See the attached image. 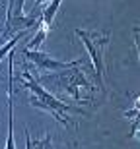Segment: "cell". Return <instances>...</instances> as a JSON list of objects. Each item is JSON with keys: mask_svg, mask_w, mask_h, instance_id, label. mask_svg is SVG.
Returning <instances> with one entry per match:
<instances>
[{"mask_svg": "<svg viewBox=\"0 0 140 149\" xmlns=\"http://www.w3.org/2000/svg\"><path fill=\"white\" fill-rule=\"evenodd\" d=\"M76 37L82 39V43L86 45V50L90 54L91 62H94V70L97 83L101 85V76H103V52H105L107 43L111 41V33H99V31H86V29H76Z\"/></svg>", "mask_w": 140, "mask_h": 149, "instance_id": "2", "label": "cell"}, {"mask_svg": "<svg viewBox=\"0 0 140 149\" xmlns=\"http://www.w3.org/2000/svg\"><path fill=\"white\" fill-rule=\"evenodd\" d=\"M47 31H49V27H45V25L41 23V19H39V23H37V35H35V37L29 41L27 49L35 50L37 47H41V43H43V41H45V37H47Z\"/></svg>", "mask_w": 140, "mask_h": 149, "instance_id": "7", "label": "cell"}, {"mask_svg": "<svg viewBox=\"0 0 140 149\" xmlns=\"http://www.w3.org/2000/svg\"><path fill=\"white\" fill-rule=\"evenodd\" d=\"M12 85H14V54L10 52V64H8V141L6 149L14 147V103H12Z\"/></svg>", "mask_w": 140, "mask_h": 149, "instance_id": "5", "label": "cell"}, {"mask_svg": "<svg viewBox=\"0 0 140 149\" xmlns=\"http://www.w3.org/2000/svg\"><path fill=\"white\" fill-rule=\"evenodd\" d=\"M45 149H53V145H51V138H45Z\"/></svg>", "mask_w": 140, "mask_h": 149, "instance_id": "9", "label": "cell"}, {"mask_svg": "<svg viewBox=\"0 0 140 149\" xmlns=\"http://www.w3.org/2000/svg\"><path fill=\"white\" fill-rule=\"evenodd\" d=\"M25 33H27V29H23V31H20V33H18L16 37H12L10 41H8V43H6L4 47H2V49H0V60H2V58H4V56L8 54V52H10L12 49H14V45L18 43V39H20V37H23V35H25Z\"/></svg>", "mask_w": 140, "mask_h": 149, "instance_id": "8", "label": "cell"}, {"mask_svg": "<svg viewBox=\"0 0 140 149\" xmlns=\"http://www.w3.org/2000/svg\"><path fill=\"white\" fill-rule=\"evenodd\" d=\"M61 2L62 0H49V4L45 6V10L41 12V23H43L45 27H51V25H53V19H55L56 12L61 8Z\"/></svg>", "mask_w": 140, "mask_h": 149, "instance_id": "6", "label": "cell"}, {"mask_svg": "<svg viewBox=\"0 0 140 149\" xmlns=\"http://www.w3.org/2000/svg\"><path fill=\"white\" fill-rule=\"evenodd\" d=\"M43 2H47V0H37V2H35V8H39V6L43 4Z\"/></svg>", "mask_w": 140, "mask_h": 149, "instance_id": "10", "label": "cell"}, {"mask_svg": "<svg viewBox=\"0 0 140 149\" xmlns=\"http://www.w3.org/2000/svg\"><path fill=\"white\" fill-rule=\"evenodd\" d=\"M68 77H70V81H64V87H66L68 93L72 95L78 103H91L84 93L94 91V85H91V83L88 81L82 74H78V72H74L72 76H68Z\"/></svg>", "mask_w": 140, "mask_h": 149, "instance_id": "4", "label": "cell"}, {"mask_svg": "<svg viewBox=\"0 0 140 149\" xmlns=\"http://www.w3.org/2000/svg\"><path fill=\"white\" fill-rule=\"evenodd\" d=\"M22 83L31 91V93H33L31 97H29V103H31L33 107H37V109H43V111L51 112V114L55 116L61 124H72L70 118H68V112H82V114H86L82 109H74V107L64 105L62 101L55 99V97H53L47 89L41 87V85L35 81L29 74H23V76H22Z\"/></svg>", "mask_w": 140, "mask_h": 149, "instance_id": "1", "label": "cell"}, {"mask_svg": "<svg viewBox=\"0 0 140 149\" xmlns=\"http://www.w3.org/2000/svg\"><path fill=\"white\" fill-rule=\"evenodd\" d=\"M23 54L27 56L29 60L33 62L35 66L43 68V70H49V72H56V70H68V68H76L78 64H82V60H72V62H58L55 58H51L45 52H37V50L25 49Z\"/></svg>", "mask_w": 140, "mask_h": 149, "instance_id": "3", "label": "cell"}]
</instances>
